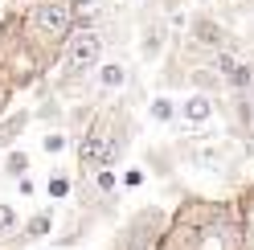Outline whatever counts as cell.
I'll return each instance as SVG.
<instances>
[{"label": "cell", "mask_w": 254, "mask_h": 250, "mask_svg": "<svg viewBox=\"0 0 254 250\" xmlns=\"http://www.w3.org/2000/svg\"><path fill=\"white\" fill-rule=\"evenodd\" d=\"M90 86L99 90V95H111V90H123V86H127V66H123V62H103V66L90 74Z\"/></svg>", "instance_id": "cell-13"}, {"label": "cell", "mask_w": 254, "mask_h": 250, "mask_svg": "<svg viewBox=\"0 0 254 250\" xmlns=\"http://www.w3.org/2000/svg\"><path fill=\"white\" fill-rule=\"evenodd\" d=\"M139 185H148L144 164H131V168H123V177H119V189H139Z\"/></svg>", "instance_id": "cell-22"}, {"label": "cell", "mask_w": 254, "mask_h": 250, "mask_svg": "<svg viewBox=\"0 0 254 250\" xmlns=\"http://www.w3.org/2000/svg\"><path fill=\"white\" fill-rule=\"evenodd\" d=\"M246 242H250V217H242L238 205L221 201L217 213L193 234L189 250H246Z\"/></svg>", "instance_id": "cell-3"}, {"label": "cell", "mask_w": 254, "mask_h": 250, "mask_svg": "<svg viewBox=\"0 0 254 250\" xmlns=\"http://www.w3.org/2000/svg\"><path fill=\"white\" fill-rule=\"evenodd\" d=\"M172 41V25L168 17H156V12H148L144 21H139V58L144 62H160L164 50Z\"/></svg>", "instance_id": "cell-7"}, {"label": "cell", "mask_w": 254, "mask_h": 250, "mask_svg": "<svg viewBox=\"0 0 254 250\" xmlns=\"http://www.w3.org/2000/svg\"><path fill=\"white\" fill-rule=\"evenodd\" d=\"M168 230V209L164 205H144L131 217H123V226L115 230V250H156Z\"/></svg>", "instance_id": "cell-4"}, {"label": "cell", "mask_w": 254, "mask_h": 250, "mask_svg": "<svg viewBox=\"0 0 254 250\" xmlns=\"http://www.w3.org/2000/svg\"><path fill=\"white\" fill-rule=\"evenodd\" d=\"M177 156L185 164H193V168H205V173H226L230 168V144H226V135H185L177 139Z\"/></svg>", "instance_id": "cell-6"}, {"label": "cell", "mask_w": 254, "mask_h": 250, "mask_svg": "<svg viewBox=\"0 0 254 250\" xmlns=\"http://www.w3.org/2000/svg\"><path fill=\"white\" fill-rule=\"evenodd\" d=\"M17 12H21V33L29 41V50H33V58L41 62L45 74H54L62 45H66V37L78 25V12L66 0H29Z\"/></svg>", "instance_id": "cell-1"}, {"label": "cell", "mask_w": 254, "mask_h": 250, "mask_svg": "<svg viewBox=\"0 0 254 250\" xmlns=\"http://www.w3.org/2000/svg\"><path fill=\"white\" fill-rule=\"evenodd\" d=\"M12 111V86H4V82H0V119H4Z\"/></svg>", "instance_id": "cell-23"}, {"label": "cell", "mask_w": 254, "mask_h": 250, "mask_svg": "<svg viewBox=\"0 0 254 250\" xmlns=\"http://www.w3.org/2000/svg\"><path fill=\"white\" fill-rule=\"evenodd\" d=\"M29 152H21V148H12V152H4V164H0V177H12V181H21V177H29Z\"/></svg>", "instance_id": "cell-18"}, {"label": "cell", "mask_w": 254, "mask_h": 250, "mask_svg": "<svg viewBox=\"0 0 254 250\" xmlns=\"http://www.w3.org/2000/svg\"><path fill=\"white\" fill-rule=\"evenodd\" d=\"M17 230H21V213L12 205H0V238H17Z\"/></svg>", "instance_id": "cell-21"}, {"label": "cell", "mask_w": 254, "mask_h": 250, "mask_svg": "<svg viewBox=\"0 0 254 250\" xmlns=\"http://www.w3.org/2000/svg\"><path fill=\"white\" fill-rule=\"evenodd\" d=\"M54 234V205H45V209H37L29 222H21V230H17V242L21 246H29V242H41V238H50Z\"/></svg>", "instance_id": "cell-12"}, {"label": "cell", "mask_w": 254, "mask_h": 250, "mask_svg": "<svg viewBox=\"0 0 254 250\" xmlns=\"http://www.w3.org/2000/svg\"><path fill=\"white\" fill-rule=\"evenodd\" d=\"M66 4L78 12V17H90V8H94V0H66Z\"/></svg>", "instance_id": "cell-25"}, {"label": "cell", "mask_w": 254, "mask_h": 250, "mask_svg": "<svg viewBox=\"0 0 254 250\" xmlns=\"http://www.w3.org/2000/svg\"><path fill=\"white\" fill-rule=\"evenodd\" d=\"M213 115H217V103H213V99H205V95H189V99L181 103V115H177V119H185L189 127H205Z\"/></svg>", "instance_id": "cell-14"}, {"label": "cell", "mask_w": 254, "mask_h": 250, "mask_svg": "<svg viewBox=\"0 0 254 250\" xmlns=\"http://www.w3.org/2000/svg\"><path fill=\"white\" fill-rule=\"evenodd\" d=\"M82 181H90L94 197H115V193H119V177H115V173H107V168H99L94 177H82Z\"/></svg>", "instance_id": "cell-19"}, {"label": "cell", "mask_w": 254, "mask_h": 250, "mask_svg": "<svg viewBox=\"0 0 254 250\" xmlns=\"http://www.w3.org/2000/svg\"><path fill=\"white\" fill-rule=\"evenodd\" d=\"M177 164H181V156H177V148L172 144H148V152H144V173L148 177H177Z\"/></svg>", "instance_id": "cell-9"}, {"label": "cell", "mask_w": 254, "mask_h": 250, "mask_svg": "<svg viewBox=\"0 0 254 250\" xmlns=\"http://www.w3.org/2000/svg\"><path fill=\"white\" fill-rule=\"evenodd\" d=\"M94 226H99V217L86 213V209H78V213H74V222H66V230L54 238V246H58V250H66V246H82L90 234H94Z\"/></svg>", "instance_id": "cell-11"}, {"label": "cell", "mask_w": 254, "mask_h": 250, "mask_svg": "<svg viewBox=\"0 0 254 250\" xmlns=\"http://www.w3.org/2000/svg\"><path fill=\"white\" fill-rule=\"evenodd\" d=\"M111 250H115V246H111Z\"/></svg>", "instance_id": "cell-28"}, {"label": "cell", "mask_w": 254, "mask_h": 250, "mask_svg": "<svg viewBox=\"0 0 254 250\" xmlns=\"http://www.w3.org/2000/svg\"><path fill=\"white\" fill-rule=\"evenodd\" d=\"M226 119H230V131L242 139V144L254 139V99L250 95H230L226 99Z\"/></svg>", "instance_id": "cell-8"}, {"label": "cell", "mask_w": 254, "mask_h": 250, "mask_svg": "<svg viewBox=\"0 0 254 250\" xmlns=\"http://www.w3.org/2000/svg\"><path fill=\"white\" fill-rule=\"evenodd\" d=\"M12 4H21V8H25V4H29V0H12Z\"/></svg>", "instance_id": "cell-26"}, {"label": "cell", "mask_w": 254, "mask_h": 250, "mask_svg": "<svg viewBox=\"0 0 254 250\" xmlns=\"http://www.w3.org/2000/svg\"><path fill=\"white\" fill-rule=\"evenodd\" d=\"M246 4H254V0H246Z\"/></svg>", "instance_id": "cell-27"}, {"label": "cell", "mask_w": 254, "mask_h": 250, "mask_svg": "<svg viewBox=\"0 0 254 250\" xmlns=\"http://www.w3.org/2000/svg\"><path fill=\"white\" fill-rule=\"evenodd\" d=\"M70 144H74V139L62 131V127H54V131H45V135H41V152H45V156H62Z\"/></svg>", "instance_id": "cell-20"}, {"label": "cell", "mask_w": 254, "mask_h": 250, "mask_svg": "<svg viewBox=\"0 0 254 250\" xmlns=\"http://www.w3.org/2000/svg\"><path fill=\"white\" fill-rule=\"evenodd\" d=\"M45 78L50 74L41 70V62L33 58V50H29V41L21 33V12L17 8L4 12V21H0V82L12 86V95H17L25 86L45 82Z\"/></svg>", "instance_id": "cell-2"}, {"label": "cell", "mask_w": 254, "mask_h": 250, "mask_svg": "<svg viewBox=\"0 0 254 250\" xmlns=\"http://www.w3.org/2000/svg\"><path fill=\"white\" fill-rule=\"evenodd\" d=\"M148 115H152V123H172V119L181 115V103L160 90V95H152V99H148Z\"/></svg>", "instance_id": "cell-16"}, {"label": "cell", "mask_w": 254, "mask_h": 250, "mask_svg": "<svg viewBox=\"0 0 254 250\" xmlns=\"http://www.w3.org/2000/svg\"><path fill=\"white\" fill-rule=\"evenodd\" d=\"M181 50H197V54H221V50H234L238 54V37H230V29L221 17H213V12H189V37Z\"/></svg>", "instance_id": "cell-5"}, {"label": "cell", "mask_w": 254, "mask_h": 250, "mask_svg": "<svg viewBox=\"0 0 254 250\" xmlns=\"http://www.w3.org/2000/svg\"><path fill=\"white\" fill-rule=\"evenodd\" d=\"M45 197H50V201L74 197V177L66 173V168H54V173H50V181H45Z\"/></svg>", "instance_id": "cell-17"}, {"label": "cell", "mask_w": 254, "mask_h": 250, "mask_svg": "<svg viewBox=\"0 0 254 250\" xmlns=\"http://www.w3.org/2000/svg\"><path fill=\"white\" fill-rule=\"evenodd\" d=\"M185 82L193 86V95H205V99H213V95L226 90V86H221V74H217L213 66H201V62H197V66H189V78H185Z\"/></svg>", "instance_id": "cell-15"}, {"label": "cell", "mask_w": 254, "mask_h": 250, "mask_svg": "<svg viewBox=\"0 0 254 250\" xmlns=\"http://www.w3.org/2000/svg\"><path fill=\"white\" fill-rule=\"evenodd\" d=\"M29 123H33V111H29V107H12V111L0 119V152L17 148V139L29 131Z\"/></svg>", "instance_id": "cell-10"}, {"label": "cell", "mask_w": 254, "mask_h": 250, "mask_svg": "<svg viewBox=\"0 0 254 250\" xmlns=\"http://www.w3.org/2000/svg\"><path fill=\"white\" fill-rule=\"evenodd\" d=\"M17 193H21V197H33V193H37V181H33V177H21V181H17Z\"/></svg>", "instance_id": "cell-24"}]
</instances>
